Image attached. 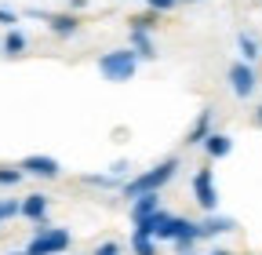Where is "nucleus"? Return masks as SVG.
<instances>
[{"instance_id": "obj_9", "label": "nucleus", "mask_w": 262, "mask_h": 255, "mask_svg": "<svg viewBox=\"0 0 262 255\" xmlns=\"http://www.w3.org/2000/svg\"><path fill=\"white\" fill-rule=\"evenodd\" d=\"M160 208V189H149V194H139V197H131V222H139V219H146V215H153Z\"/></svg>"}, {"instance_id": "obj_5", "label": "nucleus", "mask_w": 262, "mask_h": 255, "mask_svg": "<svg viewBox=\"0 0 262 255\" xmlns=\"http://www.w3.org/2000/svg\"><path fill=\"white\" fill-rule=\"evenodd\" d=\"M255 88H258V77L251 70V62H244V58L233 62V66H229V91H233L237 99H251Z\"/></svg>"}, {"instance_id": "obj_24", "label": "nucleus", "mask_w": 262, "mask_h": 255, "mask_svg": "<svg viewBox=\"0 0 262 255\" xmlns=\"http://www.w3.org/2000/svg\"><path fill=\"white\" fill-rule=\"evenodd\" d=\"M15 22H18V15H15V11H8V8H0V26H8V29H11Z\"/></svg>"}, {"instance_id": "obj_8", "label": "nucleus", "mask_w": 262, "mask_h": 255, "mask_svg": "<svg viewBox=\"0 0 262 255\" xmlns=\"http://www.w3.org/2000/svg\"><path fill=\"white\" fill-rule=\"evenodd\" d=\"M48 18V29L55 37H73V33H80V18L73 15V11H58V15H44Z\"/></svg>"}, {"instance_id": "obj_12", "label": "nucleus", "mask_w": 262, "mask_h": 255, "mask_svg": "<svg viewBox=\"0 0 262 255\" xmlns=\"http://www.w3.org/2000/svg\"><path fill=\"white\" fill-rule=\"evenodd\" d=\"M233 230H237V222L226 215H215V211H208V219L201 222V237H219V233H233Z\"/></svg>"}, {"instance_id": "obj_11", "label": "nucleus", "mask_w": 262, "mask_h": 255, "mask_svg": "<svg viewBox=\"0 0 262 255\" xmlns=\"http://www.w3.org/2000/svg\"><path fill=\"white\" fill-rule=\"evenodd\" d=\"M48 194H29V197H22V215L29 219V222H44L48 219Z\"/></svg>"}, {"instance_id": "obj_18", "label": "nucleus", "mask_w": 262, "mask_h": 255, "mask_svg": "<svg viewBox=\"0 0 262 255\" xmlns=\"http://www.w3.org/2000/svg\"><path fill=\"white\" fill-rule=\"evenodd\" d=\"M131 251L135 255H157V241L142 237V233H131Z\"/></svg>"}, {"instance_id": "obj_13", "label": "nucleus", "mask_w": 262, "mask_h": 255, "mask_svg": "<svg viewBox=\"0 0 262 255\" xmlns=\"http://www.w3.org/2000/svg\"><path fill=\"white\" fill-rule=\"evenodd\" d=\"M127 37H131V48H135V55H139V58H157V48H153L149 29H135V26H127Z\"/></svg>"}, {"instance_id": "obj_4", "label": "nucleus", "mask_w": 262, "mask_h": 255, "mask_svg": "<svg viewBox=\"0 0 262 255\" xmlns=\"http://www.w3.org/2000/svg\"><path fill=\"white\" fill-rule=\"evenodd\" d=\"M193 197L204 211H215L219 208V186H215V172L211 168H201L193 175Z\"/></svg>"}, {"instance_id": "obj_28", "label": "nucleus", "mask_w": 262, "mask_h": 255, "mask_svg": "<svg viewBox=\"0 0 262 255\" xmlns=\"http://www.w3.org/2000/svg\"><path fill=\"white\" fill-rule=\"evenodd\" d=\"M211 255H233V251H226V248H215V251H211Z\"/></svg>"}, {"instance_id": "obj_16", "label": "nucleus", "mask_w": 262, "mask_h": 255, "mask_svg": "<svg viewBox=\"0 0 262 255\" xmlns=\"http://www.w3.org/2000/svg\"><path fill=\"white\" fill-rule=\"evenodd\" d=\"M237 48H241V58H244V62H255V58H258V40H255L251 33H241V37H237Z\"/></svg>"}, {"instance_id": "obj_30", "label": "nucleus", "mask_w": 262, "mask_h": 255, "mask_svg": "<svg viewBox=\"0 0 262 255\" xmlns=\"http://www.w3.org/2000/svg\"><path fill=\"white\" fill-rule=\"evenodd\" d=\"M186 4H196V0H186Z\"/></svg>"}, {"instance_id": "obj_17", "label": "nucleus", "mask_w": 262, "mask_h": 255, "mask_svg": "<svg viewBox=\"0 0 262 255\" xmlns=\"http://www.w3.org/2000/svg\"><path fill=\"white\" fill-rule=\"evenodd\" d=\"M157 22H160V11H153V8L127 18V26H135V29H157Z\"/></svg>"}, {"instance_id": "obj_21", "label": "nucleus", "mask_w": 262, "mask_h": 255, "mask_svg": "<svg viewBox=\"0 0 262 255\" xmlns=\"http://www.w3.org/2000/svg\"><path fill=\"white\" fill-rule=\"evenodd\" d=\"M22 215V201H0V219H15Z\"/></svg>"}, {"instance_id": "obj_2", "label": "nucleus", "mask_w": 262, "mask_h": 255, "mask_svg": "<svg viewBox=\"0 0 262 255\" xmlns=\"http://www.w3.org/2000/svg\"><path fill=\"white\" fill-rule=\"evenodd\" d=\"M135 70H139L135 48H113V51H106V55H98V73H102L106 80H113V84L131 80V77H135Z\"/></svg>"}, {"instance_id": "obj_29", "label": "nucleus", "mask_w": 262, "mask_h": 255, "mask_svg": "<svg viewBox=\"0 0 262 255\" xmlns=\"http://www.w3.org/2000/svg\"><path fill=\"white\" fill-rule=\"evenodd\" d=\"M8 255H26V251H8Z\"/></svg>"}, {"instance_id": "obj_26", "label": "nucleus", "mask_w": 262, "mask_h": 255, "mask_svg": "<svg viewBox=\"0 0 262 255\" xmlns=\"http://www.w3.org/2000/svg\"><path fill=\"white\" fill-rule=\"evenodd\" d=\"M88 8V0H73V4H70V11H84Z\"/></svg>"}, {"instance_id": "obj_15", "label": "nucleus", "mask_w": 262, "mask_h": 255, "mask_svg": "<svg viewBox=\"0 0 262 255\" xmlns=\"http://www.w3.org/2000/svg\"><path fill=\"white\" fill-rule=\"evenodd\" d=\"M26 48H29V40L11 26V29H8V37H4V55H8V58H18V55H26Z\"/></svg>"}, {"instance_id": "obj_23", "label": "nucleus", "mask_w": 262, "mask_h": 255, "mask_svg": "<svg viewBox=\"0 0 262 255\" xmlns=\"http://www.w3.org/2000/svg\"><path fill=\"white\" fill-rule=\"evenodd\" d=\"M120 251H124V248H120L117 241H102V244L95 248V255H120Z\"/></svg>"}, {"instance_id": "obj_19", "label": "nucleus", "mask_w": 262, "mask_h": 255, "mask_svg": "<svg viewBox=\"0 0 262 255\" xmlns=\"http://www.w3.org/2000/svg\"><path fill=\"white\" fill-rule=\"evenodd\" d=\"M80 182H84V186H98V189H106V186H117V182H120V175H113V172H106V175H84Z\"/></svg>"}, {"instance_id": "obj_25", "label": "nucleus", "mask_w": 262, "mask_h": 255, "mask_svg": "<svg viewBox=\"0 0 262 255\" xmlns=\"http://www.w3.org/2000/svg\"><path fill=\"white\" fill-rule=\"evenodd\" d=\"M127 168H131V164H127V161H117V164H113V168H110V172H113V175H127Z\"/></svg>"}, {"instance_id": "obj_20", "label": "nucleus", "mask_w": 262, "mask_h": 255, "mask_svg": "<svg viewBox=\"0 0 262 255\" xmlns=\"http://www.w3.org/2000/svg\"><path fill=\"white\" fill-rule=\"evenodd\" d=\"M22 179H26L22 168H0V186H18Z\"/></svg>"}, {"instance_id": "obj_6", "label": "nucleus", "mask_w": 262, "mask_h": 255, "mask_svg": "<svg viewBox=\"0 0 262 255\" xmlns=\"http://www.w3.org/2000/svg\"><path fill=\"white\" fill-rule=\"evenodd\" d=\"M171 241L179 248V255H189L193 244L201 241V222H193V219H179L171 215Z\"/></svg>"}, {"instance_id": "obj_32", "label": "nucleus", "mask_w": 262, "mask_h": 255, "mask_svg": "<svg viewBox=\"0 0 262 255\" xmlns=\"http://www.w3.org/2000/svg\"><path fill=\"white\" fill-rule=\"evenodd\" d=\"M189 255H193V251H189Z\"/></svg>"}, {"instance_id": "obj_27", "label": "nucleus", "mask_w": 262, "mask_h": 255, "mask_svg": "<svg viewBox=\"0 0 262 255\" xmlns=\"http://www.w3.org/2000/svg\"><path fill=\"white\" fill-rule=\"evenodd\" d=\"M255 124L262 128V102H258V110H255Z\"/></svg>"}, {"instance_id": "obj_3", "label": "nucleus", "mask_w": 262, "mask_h": 255, "mask_svg": "<svg viewBox=\"0 0 262 255\" xmlns=\"http://www.w3.org/2000/svg\"><path fill=\"white\" fill-rule=\"evenodd\" d=\"M33 226H37V233H33L26 255H58V251L70 248V230L51 226L48 219H44V222H33Z\"/></svg>"}, {"instance_id": "obj_10", "label": "nucleus", "mask_w": 262, "mask_h": 255, "mask_svg": "<svg viewBox=\"0 0 262 255\" xmlns=\"http://www.w3.org/2000/svg\"><path fill=\"white\" fill-rule=\"evenodd\" d=\"M201 146H204V153L211 157V161H222V157L233 153V139H229L226 132H208V139Z\"/></svg>"}, {"instance_id": "obj_7", "label": "nucleus", "mask_w": 262, "mask_h": 255, "mask_svg": "<svg viewBox=\"0 0 262 255\" xmlns=\"http://www.w3.org/2000/svg\"><path fill=\"white\" fill-rule=\"evenodd\" d=\"M18 168H22L26 175H37V179H58V175H62V164L55 161V157H40V153L26 157Z\"/></svg>"}, {"instance_id": "obj_22", "label": "nucleus", "mask_w": 262, "mask_h": 255, "mask_svg": "<svg viewBox=\"0 0 262 255\" xmlns=\"http://www.w3.org/2000/svg\"><path fill=\"white\" fill-rule=\"evenodd\" d=\"M175 4H179V0H146V8H153V11H160V15H168Z\"/></svg>"}, {"instance_id": "obj_31", "label": "nucleus", "mask_w": 262, "mask_h": 255, "mask_svg": "<svg viewBox=\"0 0 262 255\" xmlns=\"http://www.w3.org/2000/svg\"><path fill=\"white\" fill-rule=\"evenodd\" d=\"M0 222H4V219H0Z\"/></svg>"}, {"instance_id": "obj_14", "label": "nucleus", "mask_w": 262, "mask_h": 255, "mask_svg": "<svg viewBox=\"0 0 262 255\" xmlns=\"http://www.w3.org/2000/svg\"><path fill=\"white\" fill-rule=\"evenodd\" d=\"M211 132V110H201V117L193 120V128L186 132V146H201Z\"/></svg>"}, {"instance_id": "obj_1", "label": "nucleus", "mask_w": 262, "mask_h": 255, "mask_svg": "<svg viewBox=\"0 0 262 255\" xmlns=\"http://www.w3.org/2000/svg\"><path fill=\"white\" fill-rule=\"evenodd\" d=\"M175 175H179V157H168V161H160L157 168H149V172H142L135 179H127L124 182V197L131 201V197H139V194H149V189H164Z\"/></svg>"}]
</instances>
